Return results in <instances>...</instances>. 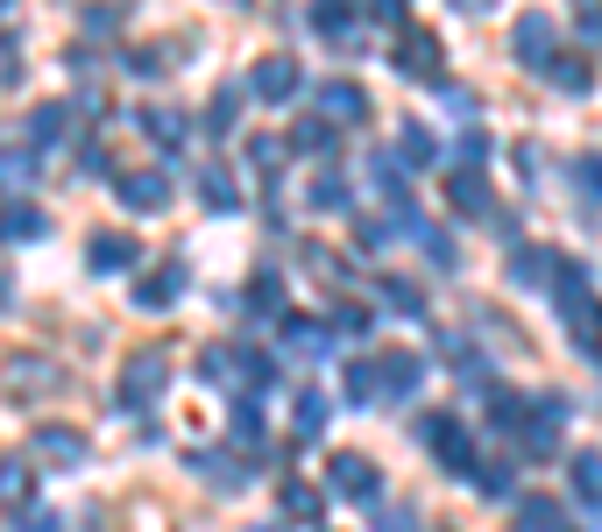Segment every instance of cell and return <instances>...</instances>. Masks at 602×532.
Returning <instances> with one entry per match:
<instances>
[{
    "label": "cell",
    "mask_w": 602,
    "mask_h": 532,
    "mask_svg": "<svg viewBox=\"0 0 602 532\" xmlns=\"http://www.w3.org/2000/svg\"><path fill=\"white\" fill-rule=\"evenodd\" d=\"M290 149H305V157H334L341 136H334L326 121H298V128H290Z\"/></svg>",
    "instance_id": "cell-31"
},
{
    "label": "cell",
    "mask_w": 602,
    "mask_h": 532,
    "mask_svg": "<svg viewBox=\"0 0 602 532\" xmlns=\"http://www.w3.org/2000/svg\"><path fill=\"white\" fill-rule=\"evenodd\" d=\"M326 490L334 497H376V469L362 454H326Z\"/></svg>",
    "instance_id": "cell-10"
},
{
    "label": "cell",
    "mask_w": 602,
    "mask_h": 532,
    "mask_svg": "<svg viewBox=\"0 0 602 532\" xmlns=\"http://www.w3.org/2000/svg\"><path fill=\"white\" fill-rule=\"evenodd\" d=\"M517 532H568V519H560V504H546V497H524L517 504Z\"/></svg>",
    "instance_id": "cell-28"
},
{
    "label": "cell",
    "mask_w": 602,
    "mask_h": 532,
    "mask_svg": "<svg viewBox=\"0 0 602 532\" xmlns=\"http://www.w3.org/2000/svg\"><path fill=\"white\" fill-rule=\"evenodd\" d=\"M511 50H517V65H532V71H546L553 65V22L546 14H517V29H511Z\"/></svg>",
    "instance_id": "cell-7"
},
{
    "label": "cell",
    "mask_w": 602,
    "mask_h": 532,
    "mask_svg": "<svg viewBox=\"0 0 602 532\" xmlns=\"http://www.w3.org/2000/svg\"><path fill=\"white\" fill-rule=\"evenodd\" d=\"M305 199H313V214H347V206H355V193H347L341 178H326V170L313 178V193H305Z\"/></svg>",
    "instance_id": "cell-33"
},
{
    "label": "cell",
    "mask_w": 602,
    "mask_h": 532,
    "mask_svg": "<svg viewBox=\"0 0 602 532\" xmlns=\"http://www.w3.org/2000/svg\"><path fill=\"white\" fill-rule=\"evenodd\" d=\"M425 256H433L440 270H454V263H461V249H454V242H446V235H425Z\"/></svg>",
    "instance_id": "cell-55"
},
{
    "label": "cell",
    "mask_w": 602,
    "mask_h": 532,
    "mask_svg": "<svg viewBox=\"0 0 602 532\" xmlns=\"http://www.w3.org/2000/svg\"><path fill=\"white\" fill-rule=\"evenodd\" d=\"M135 128H142L157 149H178L185 142V114H157V107H149V114H135Z\"/></svg>",
    "instance_id": "cell-27"
},
{
    "label": "cell",
    "mask_w": 602,
    "mask_h": 532,
    "mask_svg": "<svg viewBox=\"0 0 602 532\" xmlns=\"http://www.w3.org/2000/svg\"><path fill=\"white\" fill-rule=\"evenodd\" d=\"M326 391H298V412H290V441H319L326 433Z\"/></svg>",
    "instance_id": "cell-19"
},
{
    "label": "cell",
    "mask_w": 602,
    "mask_h": 532,
    "mask_svg": "<svg viewBox=\"0 0 602 532\" xmlns=\"http://www.w3.org/2000/svg\"><path fill=\"white\" fill-rule=\"evenodd\" d=\"M490 157V136H482V128H468V136H461V164H482Z\"/></svg>",
    "instance_id": "cell-56"
},
{
    "label": "cell",
    "mask_w": 602,
    "mask_h": 532,
    "mask_svg": "<svg viewBox=\"0 0 602 532\" xmlns=\"http://www.w3.org/2000/svg\"><path fill=\"white\" fill-rule=\"evenodd\" d=\"M277 334H284V348H290V355H326V319H305V313H290Z\"/></svg>",
    "instance_id": "cell-20"
},
{
    "label": "cell",
    "mask_w": 602,
    "mask_h": 532,
    "mask_svg": "<svg viewBox=\"0 0 602 532\" xmlns=\"http://www.w3.org/2000/svg\"><path fill=\"white\" fill-rule=\"evenodd\" d=\"M36 462H50V469H86V433H79V426H36Z\"/></svg>",
    "instance_id": "cell-8"
},
{
    "label": "cell",
    "mask_w": 602,
    "mask_h": 532,
    "mask_svg": "<svg viewBox=\"0 0 602 532\" xmlns=\"http://www.w3.org/2000/svg\"><path fill=\"white\" fill-rule=\"evenodd\" d=\"M574 36L581 43H602V8H574Z\"/></svg>",
    "instance_id": "cell-50"
},
{
    "label": "cell",
    "mask_w": 602,
    "mask_h": 532,
    "mask_svg": "<svg viewBox=\"0 0 602 532\" xmlns=\"http://www.w3.org/2000/svg\"><path fill=\"white\" fill-rule=\"evenodd\" d=\"M256 532H269V525H256Z\"/></svg>",
    "instance_id": "cell-57"
},
{
    "label": "cell",
    "mask_w": 602,
    "mask_h": 532,
    "mask_svg": "<svg viewBox=\"0 0 602 532\" xmlns=\"http://www.w3.org/2000/svg\"><path fill=\"white\" fill-rule=\"evenodd\" d=\"M199 199L213 206V214H235V206H241V193H235V178H227V170H220V164H213V170H206V178H199Z\"/></svg>",
    "instance_id": "cell-29"
},
{
    "label": "cell",
    "mask_w": 602,
    "mask_h": 532,
    "mask_svg": "<svg viewBox=\"0 0 602 532\" xmlns=\"http://www.w3.org/2000/svg\"><path fill=\"white\" fill-rule=\"evenodd\" d=\"M227 426H235V441H241V447H256V441H263V412H256V397H235Z\"/></svg>",
    "instance_id": "cell-36"
},
{
    "label": "cell",
    "mask_w": 602,
    "mask_h": 532,
    "mask_svg": "<svg viewBox=\"0 0 602 532\" xmlns=\"http://www.w3.org/2000/svg\"><path fill=\"white\" fill-rule=\"evenodd\" d=\"M235 107H241V86H220V100L206 107V128H213V136H227V128H235Z\"/></svg>",
    "instance_id": "cell-39"
},
{
    "label": "cell",
    "mask_w": 602,
    "mask_h": 532,
    "mask_svg": "<svg viewBox=\"0 0 602 532\" xmlns=\"http://www.w3.org/2000/svg\"><path fill=\"white\" fill-rule=\"evenodd\" d=\"M79 170H86V178H100V170H114V149H107V142H86V149H79Z\"/></svg>",
    "instance_id": "cell-49"
},
{
    "label": "cell",
    "mask_w": 602,
    "mask_h": 532,
    "mask_svg": "<svg viewBox=\"0 0 602 532\" xmlns=\"http://www.w3.org/2000/svg\"><path fill=\"white\" fill-rule=\"evenodd\" d=\"M128 71H135V79H157V71H164V50H128Z\"/></svg>",
    "instance_id": "cell-54"
},
{
    "label": "cell",
    "mask_w": 602,
    "mask_h": 532,
    "mask_svg": "<svg viewBox=\"0 0 602 532\" xmlns=\"http://www.w3.org/2000/svg\"><path fill=\"white\" fill-rule=\"evenodd\" d=\"M425 447L440 454L446 476H475V441H468V426H461V420H425Z\"/></svg>",
    "instance_id": "cell-2"
},
{
    "label": "cell",
    "mask_w": 602,
    "mask_h": 532,
    "mask_svg": "<svg viewBox=\"0 0 602 532\" xmlns=\"http://www.w3.org/2000/svg\"><path fill=\"white\" fill-rule=\"evenodd\" d=\"M277 504H284V519H298V525H313L319 511H326V490H313V483H298V476H284L277 483Z\"/></svg>",
    "instance_id": "cell-14"
},
{
    "label": "cell",
    "mask_w": 602,
    "mask_h": 532,
    "mask_svg": "<svg viewBox=\"0 0 602 532\" xmlns=\"http://www.w3.org/2000/svg\"><path fill=\"white\" fill-rule=\"evenodd\" d=\"M539 79H553L560 92H574V100H581V92H589V86H595V71H589V57H574V50H560V57H553V65H546V71H539Z\"/></svg>",
    "instance_id": "cell-18"
},
{
    "label": "cell",
    "mask_w": 602,
    "mask_h": 532,
    "mask_svg": "<svg viewBox=\"0 0 602 532\" xmlns=\"http://www.w3.org/2000/svg\"><path fill=\"white\" fill-rule=\"evenodd\" d=\"M29 490H36V462H0V504L22 511V504H29Z\"/></svg>",
    "instance_id": "cell-25"
},
{
    "label": "cell",
    "mask_w": 602,
    "mask_h": 532,
    "mask_svg": "<svg viewBox=\"0 0 602 532\" xmlns=\"http://www.w3.org/2000/svg\"><path fill=\"white\" fill-rule=\"evenodd\" d=\"M8 86H22V43L0 29V92H8Z\"/></svg>",
    "instance_id": "cell-43"
},
{
    "label": "cell",
    "mask_w": 602,
    "mask_h": 532,
    "mask_svg": "<svg viewBox=\"0 0 602 532\" xmlns=\"http://www.w3.org/2000/svg\"><path fill=\"white\" fill-rule=\"evenodd\" d=\"M86 263H92V270H128V263H135V235H92Z\"/></svg>",
    "instance_id": "cell-21"
},
{
    "label": "cell",
    "mask_w": 602,
    "mask_h": 532,
    "mask_svg": "<svg viewBox=\"0 0 602 532\" xmlns=\"http://www.w3.org/2000/svg\"><path fill=\"white\" fill-rule=\"evenodd\" d=\"M313 100H319V121H326V114H334V121H368V92L355 79H319Z\"/></svg>",
    "instance_id": "cell-9"
},
{
    "label": "cell",
    "mask_w": 602,
    "mask_h": 532,
    "mask_svg": "<svg viewBox=\"0 0 602 532\" xmlns=\"http://www.w3.org/2000/svg\"><path fill=\"white\" fill-rule=\"evenodd\" d=\"M376 298H383V306H391L397 319H418V313H425V292H418L412 277H383V292H376Z\"/></svg>",
    "instance_id": "cell-26"
},
{
    "label": "cell",
    "mask_w": 602,
    "mask_h": 532,
    "mask_svg": "<svg viewBox=\"0 0 602 532\" xmlns=\"http://www.w3.org/2000/svg\"><path fill=\"white\" fill-rule=\"evenodd\" d=\"M397 157H404V164H433V157H440V142L425 136L418 121H404V128H397Z\"/></svg>",
    "instance_id": "cell-35"
},
{
    "label": "cell",
    "mask_w": 602,
    "mask_h": 532,
    "mask_svg": "<svg viewBox=\"0 0 602 532\" xmlns=\"http://www.w3.org/2000/svg\"><path fill=\"white\" fill-rule=\"evenodd\" d=\"M298 86H305V79H298V57H263V65L248 71V92H256V100H269V107H284Z\"/></svg>",
    "instance_id": "cell-6"
},
{
    "label": "cell",
    "mask_w": 602,
    "mask_h": 532,
    "mask_svg": "<svg viewBox=\"0 0 602 532\" xmlns=\"http://www.w3.org/2000/svg\"><path fill=\"white\" fill-rule=\"evenodd\" d=\"M8 384H29V391H50V384H57V370H50V363H36V355H14V363H8Z\"/></svg>",
    "instance_id": "cell-37"
},
{
    "label": "cell",
    "mask_w": 602,
    "mask_h": 532,
    "mask_svg": "<svg viewBox=\"0 0 602 532\" xmlns=\"http://www.w3.org/2000/svg\"><path fill=\"white\" fill-rule=\"evenodd\" d=\"M114 193H121L128 214H164V206H170V170H121Z\"/></svg>",
    "instance_id": "cell-5"
},
{
    "label": "cell",
    "mask_w": 602,
    "mask_h": 532,
    "mask_svg": "<svg viewBox=\"0 0 602 532\" xmlns=\"http://www.w3.org/2000/svg\"><path fill=\"white\" fill-rule=\"evenodd\" d=\"M553 306H560L568 327H581V319L602 313L595 298H589V270H581V263H553Z\"/></svg>",
    "instance_id": "cell-4"
},
{
    "label": "cell",
    "mask_w": 602,
    "mask_h": 532,
    "mask_svg": "<svg viewBox=\"0 0 602 532\" xmlns=\"http://www.w3.org/2000/svg\"><path fill=\"white\" fill-rule=\"evenodd\" d=\"M574 341H581V355H589V363L602 370V313H595V319H581V327H574Z\"/></svg>",
    "instance_id": "cell-46"
},
{
    "label": "cell",
    "mask_w": 602,
    "mask_h": 532,
    "mask_svg": "<svg viewBox=\"0 0 602 532\" xmlns=\"http://www.w3.org/2000/svg\"><path fill=\"white\" fill-rule=\"evenodd\" d=\"M490 426L496 433H524V426H532V397H517L511 384H496L490 391Z\"/></svg>",
    "instance_id": "cell-15"
},
{
    "label": "cell",
    "mask_w": 602,
    "mask_h": 532,
    "mask_svg": "<svg viewBox=\"0 0 602 532\" xmlns=\"http://www.w3.org/2000/svg\"><path fill=\"white\" fill-rule=\"evenodd\" d=\"M341 391H347V405H368V397L383 391V376H376V363H347L341 370Z\"/></svg>",
    "instance_id": "cell-32"
},
{
    "label": "cell",
    "mask_w": 602,
    "mask_h": 532,
    "mask_svg": "<svg viewBox=\"0 0 602 532\" xmlns=\"http://www.w3.org/2000/svg\"><path fill=\"white\" fill-rule=\"evenodd\" d=\"M65 128H71V107H65V100H43V107H29V114H22V142H29V149L65 142Z\"/></svg>",
    "instance_id": "cell-11"
},
{
    "label": "cell",
    "mask_w": 602,
    "mask_h": 532,
    "mask_svg": "<svg viewBox=\"0 0 602 532\" xmlns=\"http://www.w3.org/2000/svg\"><path fill=\"white\" fill-rule=\"evenodd\" d=\"M326 334L362 341V334H368V313H362V306H334V313H326Z\"/></svg>",
    "instance_id": "cell-40"
},
{
    "label": "cell",
    "mask_w": 602,
    "mask_h": 532,
    "mask_svg": "<svg viewBox=\"0 0 602 532\" xmlns=\"http://www.w3.org/2000/svg\"><path fill=\"white\" fill-rule=\"evenodd\" d=\"M546 270H553V263H546V256H532V249H517V256H511V277H517V284H539Z\"/></svg>",
    "instance_id": "cell-45"
},
{
    "label": "cell",
    "mask_w": 602,
    "mask_h": 532,
    "mask_svg": "<svg viewBox=\"0 0 602 532\" xmlns=\"http://www.w3.org/2000/svg\"><path fill=\"white\" fill-rule=\"evenodd\" d=\"M376 376H383V397H412L425 363H418V355H404V348H383L376 355Z\"/></svg>",
    "instance_id": "cell-13"
},
{
    "label": "cell",
    "mask_w": 602,
    "mask_h": 532,
    "mask_svg": "<svg viewBox=\"0 0 602 532\" xmlns=\"http://www.w3.org/2000/svg\"><path fill=\"white\" fill-rule=\"evenodd\" d=\"M362 22H376V29L404 36V29H412V14H404V0H376V8H362Z\"/></svg>",
    "instance_id": "cell-41"
},
{
    "label": "cell",
    "mask_w": 602,
    "mask_h": 532,
    "mask_svg": "<svg viewBox=\"0 0 602 532\" xmlns=\"http://www.w3.org/2000/svg\"><path fill=\"white\" fill-rule=\"evenodd\" d=\"M248 313H277V277H256V284H248Z\"/></svg>",
    "instance_id": "cell-47"
},
{
    "label": "cell",
    "mask_w": 602,
    "mask_h": 532,
    "mask_svg": "<svg viewBox=\"0 0 602 532\" xmlns=\"http://www.w3.org/2000/svg\"><path fill=\"white\" fill-rule=\"evenodd\" d=\"M235 384L241 391H269L277 384V363H269L263 348H235Z\"/></svg>",
    "instance_id": "cell-23"
},
{
    "label": "cell",
    "mask_w": 602,
    "mask_h": 532,
    "mask_svg": "<svg viewBox=\"0 0 602 532\" xmlns=\"http://www.w3.org/2000/svg\"><path fill=\"white\" fill-rule=\"evenodd\" d=\"M178 292H185V263H164V270H149L142 284H135V306L164 313V306H178Z\"/></svg>",
    "instance_id": "cell-12"
},
{
    "label": "cell",
    "mask_w": 602,
    "mask_h": 532,
    "mask_svg": "<svg viewBox=\"0 0 602 532\" xmlns=\"http://www.w3.org/2000/svg\"><path fill=\"white\" fill-rule=\"evenodd\" d=\"M376 532H418V519L404 504H391V511H376Z\"/></svg>",
    "instance_id": "cell-53"
},
{
    "label": "cell",
    "mask_w": 602,
    "mask_h": 532,
    "mask_svg": "<svg viewBox=\"0 0 602 532\" xmlns=\"http://www.w3.org/2000/svg\"><path fill=\"white\" fill-rule=\"evenodd\" d=\"M36 235H43V206H29V199L0 206V242H36Z\"/></svg>",
    "instance_id": "cell-17"
},
{
    "label": "cell",
    "mask_w": 602,
    "mask_h": 532,
    "mask_svg": "<svg viewBox=\"0 0 602 532\" xmlns=\"http://www.w3.org/2000/svg\"><path fill=\"white\" fill-rule=\"evenodd\" d=\"M397 71H404V79H418V86H440V36L412 22L397 36Z\"/></svg>",
    "instance_id": "cell-3"
},
{
    "label": "cell",
    "mask_w": 602,
    "mask_h": 532,
    "mask_svg": "<svg viewBox=\"0 0 602 532\" xmlns=\"http://www.w3.org/2000/svg\"><path fill=\"white\" fill-rule=\"evenodd\" d=\"M368 185H376V193L391 199V206H412V178H404V164H397V157H383V149L368 157Z\"/></svg>",
    "instance_id": "cell-16"
},
{
    "label": "cell",
    "mask_w": 602,
    "mask_h": 532,
    "mask_svg": "<svg viewBox=\"0 0 602 532\" xmlns=\"http://www.w3.org/2000/svg\"><path fill=\"white\" fill-rule=\"evenodd\" d=\"M568 476H574V497L602 511V454H595V447H589V454H574V462H568Z\"/></svg>",
    "instance_id": "cell-24"
},
{
    "label": "cell",
    "mask_w": 602,
    "mask_h": 532,
    "mask_svg": "<svg viewBox=\"0 0 602 532\" xmlns=\"http://www.w3.org/2000/svg\"><path fill=\"white\" fill-rule=\"evenodd\" d=\"M482 497H511V462H475V476H468Z\"/></svg>",
    "instance_id": "cell-38"
},
{
    "label": "cell",
    "mask_w": 602,
    "mask_h": 532,
    "mask_svg": "<svg viewBox=\"0 0 602 532\" xmlns=\"http://www.w3.org/2000/svg\"><path fill=\"white\" fill-rule=\"evenodd\" d=\"M248 164H256V170H277V164H284V142H277V136H248Z\"/></svg>",
    "instance_id": "cell-44"
},
{
    "label": "cell",
    "mask_w": 602,
    "mask_h": 532,
    "mask_svg": "<svg viewBox=\"0 0 602 532\" xmlns=\"http://www.w3.org/2000/svg\"><path fill=\"white\" fill-rule=\"evenodd\" d=\"M305 22H313L326 43H355V14H347V8H313Z\"/></svg>",
    "instance_id": "cell-34"
},
{
    "label": "cell",
    "mask_w": 602,
    "mask_h": 532,
    "mask_svg": "<svg viewBox=\"0 0 602 532\" xmlns=\"http://www.w3.org/2000/svg\"><path fill=\"white\" fill-rule=\"evenodd\" d=\"M199 376H206V384H235V348H206Z\"/></svg>",
    "instance_id": "cell-42"
},
{
    "label": "cell",
    "mask_w": 602,
    "mask_h": 532,
    "mask_svg": "<svg viewBox=\"0 0 602 532\" xmlns=\"http://www.w3.org/2000/svg\"><path fill=\"white\" fill-rule=\"evenodd\" d=\"M170 384V363H164V348H135L128 363H121V384H114V405L121 412H149L157 405V391Z\"/></svg>",
    "instance_id": "cell-1"
},
{
    "label": "cell",
    "mask_w": 602,
    "mask_h": 532,
    "mask_svg": "<svg viewBox=\"0 0 602 532\" xmlns=\"http://www.w3.org/2000/svg\"><path fill=\"white\" fill-rule=\"evenodd\" d=\"M14 532H65V519H57V511H22Z\"/></svg>",
    "instance_id": "cell-52"
},
{
    "label": "cell",
    "mask_w": 602,
    "mask_h": 532,
    "mask_svg": "<svg viewBox=\"0 0 602 532\" xmlns=\"http://www.w3.org/2000/svg\"><path fill=\"white\" fill-rule=\"evenodd\" d=\"M446 199H454V214H490V185L475 178V170H454V178H446Z\"/></svg>",
    "instance_id": "cell-22"
},
{
    "label": "cell",
    "mask_w": 602,
    "mask_h": 532,
    "mask_svg": "<svg viewBox=\"0 0 602 532\" xmlns=\"http://www.w3.org/2000/svg\"><path fill=\"white\" fill-rule=\"evenodd\" d=\"M574 178H581V193H589V199H602V157H581Z\"/></svg>",
    "instance_id": "cell-51"
},
{
    "label": "cell",
    "mask_w": 602,
    "mask_h": 532,
    "mask_svg": "<svg viewBox=\"0 0 602 532\" xmlns=\"http://www.w3.org/2000/svg\"><path fill=\"white\" fill-rule=\"evenodd\" d=\"M79 22H86V36H114V29H121V8H86Z\"/></svg>",
    "instance_id": "cell-48"
},
{
    "label": "cell",
    "mask_w": 602,
    "mask_h": 532,
    "mask_svg": "<svg viewBox=\"0 0 602 532\" xmlns=\"http://www.w3.org/2000/svg\"><path fill=\"white\" fill-rule=\"evenodd\" d=\"M36 170H43V157H36L29 142H14V149H0V185H29Z\"/></svg>",
    "instance_id": "cell-30"
}]
</instances>
